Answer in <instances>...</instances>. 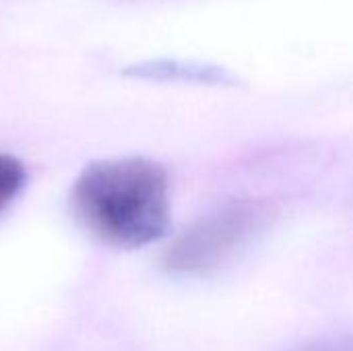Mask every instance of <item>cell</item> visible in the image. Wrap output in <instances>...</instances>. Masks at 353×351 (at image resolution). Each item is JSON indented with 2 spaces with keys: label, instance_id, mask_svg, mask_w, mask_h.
<instances>
[{
  "label": "cell",
  "instance_id": "7a4b0ae2",
  "mask_svg": "<svg viewBox=\"0 0 353 351\" xmlns=\"http://www.w3.org/2000/svg\"><path fill=\"white\" fill-rule=\"evenodd\" d=\"M267 221L261 203L238 201L203 217L165 252L163 265L180 275H205L232 261Z\"/></svg>",
  "mask_w": 353,
  "mask_h": 351
},
{
  "label": "cell",
  "instance_id": "3957f363",
  "mask_svg": "<svg viewBox=\"0 0 353 351\" xmlns=\"http://www.w3.org/2000/svg\"><path fill=\"white\" fill-rule=\"evenodd\" d=\"M25 184V168L10 155L0 153V213L17 199Z\"/></svg>",
  "mask_w": 353,
  "mask_h": 351
},
{
  "label": "cell",
  "instance_id": "6da1fadb",
  "mask_svg": "<svg viewBox=\"0 0 353 351\" xmlns=\"http://www.w3.org/2000/svg\"><path fill=\"white\" fill-rule=\"evenodd\" d=\"M72 205L95 238L137 250L163 238L170 228L168 174L143 157L93 161L74 182Z\"/></svg>",
  "mask_w": 353,
  "mask_h": 351
}]
</instances>
